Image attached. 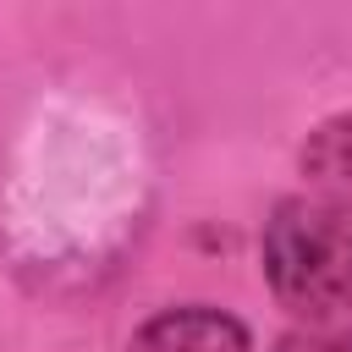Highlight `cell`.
Wrapping results in <instances>:
<instances>
[{
	"label": "cell",
	"mask_w": 352,
	"mask_h": 352,
	"mask_svg": "<svg viewBox=\"0 0 352 352\" xmlns=\"http://www.w3.org/2000/svg\"><path fill=\"white\" fill-rule=\"evenodd\" d=\"M258 253L270 292L292 314L324 324L352 308V198L297 192L275 204Z\"/></svg>",
	"instance_id": "cell-1"
},
{
	"label": "cell",
	"mask_w": 352,
	"mask_h": 352,
	"mask_svg": "<svg viewBox=\"0 0 352 352\" xmlns=\"http://www.w3.org/2000/svg\"><path fill=\"white\" fill-rule=\"evenodd\" d=\"M126 352H253V341H248V324L231 319L226 308L187 302V308H165L143 319Z\"/></svg>",
	"instance_id": "cell-2"
},
{
	"label": "cell",
	"mask_w": 352,
	"mask_h": 352,
	"mask_svg": "<svg viewBox=\"0 0 352 352\" xmlns=\"http://www.w3.org/2000/svg\"><path fill=\"white\" fill-rule=\"evenodd\" d=\"M302 176L308 192H330V198H352V110L330 116L308 132L302 143Z\"/></svg>",
	"instance_id": "cell-3"
},
{
	"label": "cell",
	"mask_w": 352,
	"mask_h": 352,
	"mask_svg": "<svg viewBox=\"0 0 352 352\" xmlns=\"http://www.w3.org/2000/svg\"><path fill=\"white\" fill-rule=\"evenodd\" d=\"M275 352H352V324H308L286 336Z\"/></svg>",
	"instance_id": "cell-4"
}]
</instances>
